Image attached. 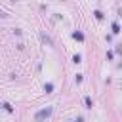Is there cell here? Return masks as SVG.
<instances>
[{
  "mask_svg": "<svg viewBox=\"0 0 122 122\" xmlns=\"http://www.w3.org/2000/svg\"><path fill=\"white\" fill-rule=\"evenodd\" d=\"M50 114H51V109H44V111L36 112V120H40V118H46V116H50Z\"/></svg>",
  "mask_w": 122,
  "mask_h": 122,
  "instance_id": "obj_1",
  "label": "cell"
},
{
  "mask_svg": "<svg viewBox=\"0 0 122 122\" xmlns=\"http://www.w3.org/2000/svg\"><path fill=\"white\" fill-rule=\"evenodd\" d=\"M74 38H78V40H84V34H82V32H74Z\"/></svg>",
  "mask_w": 122,
  "mask_h": 122,
  "instance_id": "obj_2",
  "label": "cell"
},
{
  "mask_svg": "<svg viewBox=\"0 0 122 122\" xmlns=\"http://www.w3.org/2000/svg\"><path fill=\"white\" fill-rule=\"evenodd\" d=\"M44 90H46V92H48V93H50V92H51V90H53V86H51V84H46V86H44Z\"/></svg>",
  "mask_w": 122,
  "mask_h": 122,
  "instance_id": "obj_3",
  "label": "cell"
},
{
  "mask_svg": "<svg viewBox=\"0 0 122 122\" xmlns=\"http://www.w3.org/2000/svg\"><path fill=\"white\" fill-rule=\"evenodd\" d=\"M112 32H118V23H112Z\"/></svg>",
  "mask_w": 122,
  "mask_h": 122,
  "instance_id": "obj_4",
  "label": "cell"
},
{
  "mask_svg": "<svg viewBox=\"0 0 122 122\" xmlns=\"http://www.w3.org/2000/svg\"><path fill=\"white\" fill-rule=\"evenodd\" d=\"M0 15H2V13H0Z\"/></svg>",
  "mask_w": 122,
  "mask_h": 122,
  "instance_id": "obj_5",
  "label": "cell"
}]
</instances>
